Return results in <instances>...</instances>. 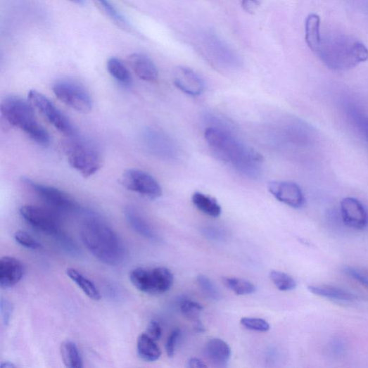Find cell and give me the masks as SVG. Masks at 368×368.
I'll list each match as a JSON object with an SVG mask.
<instances>
[{"label": "cell", "instance_id": "obj_1", "mask_svg": "<svg viewBox=\"0 0 368 368\" xmlns=\"http://www.w3.org/2000/svg\"><path fill=\"white\" fill-rule=\"evenodd\" d=\"M205 137L215 153L230 163L241 174L251 179L260 177L262 156L231 133L220 127H211L206 129Z\"/></svg>", "mask_w": 368, "mask_h": 368}, {"label": "cell", "instance_id": "obj_2", "mask_svg": "<svg viewBox=\"0 0 368 368\" xmlns=\"http://www.w3.org/2000/svg\"><path fill=\"white\" fill-rule=\"evenodd\" d=\"M83 244L100 262L118 265L126 258L125 246L117 232L101 217L90 215L80 229Z\"/></svg>", "mask_w": 368, "mask_h": 368}, {"label": "cell", "instance_id": "obj_3", "mask_svg": "<svg viewBox=\"0 0 368 368\" xmlns=\"http://www.w3.org/2000/svg\"><path fill=\"white\" fill-rule=\"evenodd\" d=\"M331 70H350L368 60V49L361 42L345 35L322 37L315 53Z\"/></svg>", "mask_w": 368, "mask_h": 368}, {"label": "cell", "instance_id": "obj_4", "mask_svg": "<svg viewBox=\"0 0 368 368\" xmlns=\"http://www.w3.org/2000/svg\"><path fill=\"white\" fill-rule=\"evenodd\" d=\"M1 113L11 125L23 131L32 141L43 146L50 144L49 134L37 121L29 100L18 96L6 97L1 104Z\"/></svg>", "mask_w": 368, "mask_h": 368}, {"label": "cell", "instance_id": "obj_5", "mask_svg": "<svg viewBox=\"0 0 368 368\" xmlns=\"http://www.w3.org/2000/svg\"><path fill=\"white\" fill-rule=\"evenodd\" d=\"M67 160L84 178L95 175L103 165V156L97 146L85 139L71 137L65 146Z\"/></svg>", "mask_w": 368, "mask_h": 368}, {"label": "cell", "instance_id": "obj_6", "mask_svg": "<svg viewBox=\"0 0 368 368\" xmlns=\"http://www.w3.org/2000/svg\"><path fill=\"white\" fill-rule=\"evenodd\" d=\"M129 280L140 291L152 295L162 294L171 289L175 277L172 272L164 267H139L132 270Z\"/></svg>", "mask_w": 368, "mask_h": 368}, {"label": "cell", "instance_id": "obj_7", "mask_svg": "<svg viewBox=\"0 0 368 368\" xmlns=\"http://www.w3.org/2000/svg\"><path fill=\"white\" fill-rule=\"evenodd\" d=\"M27 99L33 108L63 135L70 138L77 135L76 129L71 120L43 94L37 90H30Z\"/></svg>", "mask_w": 368, "mask_h": 368}, {"label": "cell", "instance_id": "obj_8", "mask_svg": "<svg viewBox=\"0 0 368 368\" xmlns=\"http://www.w3.org/2000/svg\"><path fill=\"white\" fill-rule=\"evenodd\" d=\"M24 184L49 207L63 212H77L80 207L76 200L68 193L28 178L23 179Z\"/></svg>", "mask_w": 368, "mask_h": 368}, {"label": "cell", "instance_id": "obj_9", "mask_svg": "<svg viewBox=\"0 0 368 368\" xmlns=\"http://www.w3.org/2000/svg\"><path fill=\"white\" fill-rule=\"evenodd\" d=\"M53 91L63 103L77 112L87 113L92 108L91 97L80 83L72 80H61L55 83Z\"/></svg>", "mask_w": 368, "mask_h": 368}, {"label": "cell", "instance_id": "obj_10", "mask_svg": "<svg viewBox=\"0 0 368 368\" xmlns=\"http://www.w3.org/2000/svg\"><path fill=\"white\" fill-rule=\"evenodd\" d=\"M22 218L31 227L56 239L63 231L58 217L49 210L33 205L20 209Z\"/></svg>", "mask_w": 368, "mask_h": 368}, {"label": "cell", "instance_id": "obj_11", "mask_svg": "<svg viewBox=\"0 0 368 368\" xmlns=\"http://www.w3.org/2000/svg\"><path fill=\"white\" fill-rule=\"evenodd\" d=\"M121 183L129 191L150 199H156L162 195L161 186L156 179L140 170L125 171L122 176Z\"/></svg>", "mask_w": 368, "mask_h": 368}, {"label": "cell", "instance_id": "obj_12", "mask_svg": "<svg viewBox=\"0 0 368 368\" xmlns=\"http://www.w3.org/2000/svg\"><path fill=\"white\" fill-rule=\"evenodd\" d=\"M144 144L148 151L164 160L175 159L178 153L174 141L165 133L154 128H147L143 134Z\"/></svg>", "mask_w": 368, "mask_h": 368}, {"label": "cell", "instance_id": "obj_13", "mask_svg": "<svg viewBox=\"0 0 368 368\" xmlns=\"http://www.w3.org/2000/svg\"><path fill=\"white\" fill-rule=\"evenodd\" d=\"M269 191L279 202L295 209L302 208L305 197L302 189L291 182H273L269 185Z\"/></svg>", "mask_w": 368, "mask_h": 368}, {"label": "cell", "instance_id": "obj_14", "mask_svg": "<svg viewBox=\"0 0 368 368\" xmlns=\"http://www.w3.org/2000/svg\"><path fill=\"white\" fill-rule=\"evenodd\" d=\"M341 211L344 223L350 228L363 229L368 224V214L360 201L346 197L341 203Z\"/></svg>", "mask_w": 368, "mask_h": 368}, {"label": "cell", "instance_id": "obj_15", "mask_svg": "<svg viewBox=\"0 0 368 368\" xmlns=\"http://www.w3.org/2000/svg\"><path fill=\"white\" fill-rule=\"evenodd\" d=\"M174 83L184 93L191 96L202 94L205 89L204 80L192 70L184 66L176 69Z\"/></svg>", "mask_w": 368, "mask_h": 368}, {"label": "cell", "instance_id": "obj_16", "mask_svg": "<svg viewBox=\"0 0 368 368\" xmlns=\"http://www.w3.org/2000/svg\"><path fill=\"white\" fill-rule=\"evenodd\" d=\"M24 265L20 260L11 256L0 260V286L9 288L18 284L23 277Z\"/></svg>", "mask_w": 368, "mask_h": 368}, {"label": "cell", "instance_id": "obj_17", "mask_svg": "<svg viewBox=\"0 0 368 368\" xmlns=\"http://www.w3.org/2000/svg\"><path fill=\"white\" fill-rule=\"evenodd\" d=\"M127 60L131 69L141 80L149 82L158 80L157 67L148 56L139 53H132Z\"/></svg>", "mask_w": 368, "mask_h": 368}, {"label": "cell", "instance_id": "obj_18", "mask_svg": "<svg viewBox=\"0 0 368 368\" xmlns=\"http://www.w3.org/2000/svg\"><path fill=\"white\" fill-rule=\"evenodd\" d=\"M125 216L129 225L134 231L148 241L158 242L159 236L152 227L144 220L139 212L133 207H127L125 210Z\"/></svg>", "mask_w": 368, "mask_h": 368}, {"label": "cell", "instance_id": "obj_19", "mask_svg": "<svg viewBox=\"0 0 368 368\" xmlns=\"http://www.w3.org/2000/svg\"><path fill=\"white\" fill-rule=\"evenodd\" d=\"M205 350L208 359L217 366H226L231 355L230 347L220 338L210 340Z\"/></svg>", "mask_w": 368, "mask_h": 368}, {"label": "cell", "instance_id": "obj_20", "mask_svg": "<svg viewBox=\"0 0 368 368\" xmlns=\"http://www.w3.org/2000/svg\"><path fill=\"white\" fill-rule=\"evenodd\" d=\"M309 291L318 296L340 303H351L356 299V296L346 290L329 285H312Z\"/></svg>", "mask_w": 368, "mask_h": 368}, {"label": "cell", "instance_id": "obj_21", "mask_svg": "<svg viewBox=\"0 0 368 368\" xmlns=\"http://www.w3.org/2000/svg\"><path fill=\"white\" fill-rule=\"evenodd\" d=\"M320 26L321 18L317 14L312 13L307 16L305 21V41L314 53L318 49L322 41Z\"/></svg>", "mask_w": 368, "mask_h": 368}, {"label": "cell", "instance_id": "obj_22", "mask_svg": "<svg viewBox=\"0 0 368 368\" xmlns=\"http://www.w3.org/2000/svg\"><path fill=\"white\" fill-rule=\"evenodd\" d=\"M156 342L146 332L141 334L137 341V353L142 360L155 362L160 357L161 350Z\"/></svg>", "mask_w": 368, "mask_h": 368}, {"label": "cell", "instance_id": "obj_23", "mask_svg": "<svg viewBox=\"0 0 368 368\" xmlns=\"http://www.w3.org/2000/svg\"><path fill=\"white\" fill-rule=\"evenodd\" d=\"M192 203L199 211L208 216L218 217L222 213V208L217 201L205 193H194L192 196Z\"/></svg>", "mask_w": 368, "mask_h": 368}, {"label": "cell", "instance_id": "obj_24", "mask_svg": "<svg viewBox=\"0 0 368 368\" xmlns=\"http://www.w3.org/2000/svg\"><path fill=\"white\" fill-rule=\"evenodd\" d=\"M61 357L63 363L68 368H81L83 367V359L80 350L73 341H65L60 347Z\"/></svg>", "mask_w": 368, "mask_h": 368}, {"label": "cell", "instance_id": "obj_25", "mask_svg": "<svg viewBox=\"0 0 368 368\" xmlns=\"http://www.w3.org/2000/svg\"><path fill=\"white\" fill-rule=\"evenodd\" d=\"M66 275L91 299L99 300L102 298L101 293L94 284L75 269H67Z\"/></svg>", "mask_w": 368, "mask_h": 368}, {"label": "cell", "instance_id": "obj_26", "mask_svg": "<svg viewBox=\"0 0 368 368\" xmlns=\"http://www.w3.org/2000/svg\"><path fill=\"white\" fill-rule=\"evenodd\" d=\"M180 310L183 315L194 323V329L198 332H203L205 326L200 320V315L204 308L200 304L189 299H184L180 303Z\"/></svg>", "mask_w": 368, "mask_h": 368}, {"label": "cell", "instance_id": "obj_27", "mask_svg": "<svg viewBox=\"0 0 368 368\" xmlns=\"http://www.w3.org/2000/svg\"><path fill=\"white\" fill-rule=\"evenodd\" d=\"M107 69L110 75L120 84L129 86L132 77L125 64L118 58L112 57L107 62Z\"/></svg>", "mask_w": 368, "mask_h": 368}, {"label": "cell", "instance_id": "obj_28", "mask_svg": "<svg viewBox=\"0 0 368 368\" xmlns=\"http://www.w3.org/2000/svg\"><path fill=\"white\" fill-rule=\"evenodd\" d=\"M97 8L104 13L108 18L113 20L119 27L128 29L129 23L125 17L117 10L110 0H93Z\"/></svg>", "mask_w": 368, "mask_h": 368}, {"label": "cell", "instance_id": "obj_29", "mask_svg": "<svg viewBox=\"0 0 368 368\" xmlns=\"http://www.w3.org/2000/svg\"><path fill=\"white\" fill-rule=\"evenodd\" d=\"M224 285L237 295L244 296L254 293L256 287L249 281L235 278L224 277L222 279Z\"/></svg>", "mask_w": 368, "mask_h": 368}, {"label": "cell", "instance_id": "obj_30", "mask_svg": "<svg viewBox=\"0 0 368 368\" xmlns=\"http://www.w3.org/2000/svg\"><path fill=\"white\" fill-rule=\"evenodd\" d=\"M270 278L277 288L282 291H289L296 288L297 284L295 279L287 274L272 271Z\"/></svg>", "mask_w": 368, "mask_h": 368}, {"label": "cell", "instance_id": "obj_31", "mask_svg": "<svg viewBox=\"0 0 368 368\" xmlns=\"http://www.w3.org/2000/svg\"><path fill=\"white\" fill-rule=\"evenodd\" d=\"M196 281L201 290L207 297L213 300L221 299V294L215 284L206 276L198 275Z\"/></svg>", "mask_w": 368, "mask_h": 368}, {"label": "cell", "instance_id": "obj_32", "mask_svg": "<svg viewBox=\"0 0 368 368\" xmlns=\"http://www.w3.org/2000/svg\"><path fill=\"white\" fill-rule=\"evenodd\" d=\"M15 241L21 246L32 250L42 248V245L30 234L25 231H17L14 235Z\"/></svg>", "mask_w": 368, "mask_h": 368}, {"label": "cell", "instance_id": "obj_33", "mask_svg": "<svg viewBox=\"0 0 368 368\" xmlns=\"http://www.w3.org/2000/svg\"><path fill=\"white\" fill-rule=\"evenodd\" d=\"M349 115L355 125L368 143V118L356 109L350 111Z\"/></svg>", "mask_w": 368, "mask_h": 368}, {"label": "cell", "instance_id": "obj_34", "mask_svg": "<svg viewBox=\"0 0 368 368\" xmlns=\"http://www.w3.org/2000/svg\"><path fill=\"white\" fill-rule=\"evenodd\" d=\"M241 323L246 329L259 332L267 331L271 328L269 322L260 318L244 317Z\"/></svg>", "mask_w": 368, "mask_h": 368}, {"label": "cell", "instance_id": "obj_35", "mask_svg": "<svg viewBox=\"0 0 368 368\" xmlns=\"http://www.w3.org/2000/svg\"><path fill=\"white\" fill-rule=\"evenodd\" d=\"M344 272L355 281L368 288V272L360 267L348 266L345 267Z\"/></svg>", "mask_w": 368, "mask_h": 368}, {"label": "cell", "instance_id": "obj_36", "mask_svg": "<svg viewBox=\"0 0 368 368\" xmlns=\"http://www.w3.org/2000/svg\"><path fill=\"white\" fill-rule=\"evenodd\" d=\"M13 312V306L9 300L2 298L0 300V315L3 323L5 326H8L11 322Z\"/></svg>", "mask_w": 368, "mask_h": 368}, {"label": "cell", "instance_id": "obj_37", "mask_svg": "<svg viewBox=\"0 0 368 368\" xmlns=\"http://www.w3.org/2000/svg\"><path fill=\"white\" fill-rule=\"evenodd\" d=\"M181 330L175 329L170 334L165 344V350L170 357H173L175 355L177 345L181 336Z\"/></svg>", "mask_w": 368, "mask_h": 368}, {"label": "cell", "instance_id": "obj_38", "mask_svg": "<svg viewBox=\"0 0 368 368\" xmlns=\"http://www.w3.org/2000/svg\"><path fill=\"white\" fill-rule=\"evenodd\" d=\"M146 333L152 339L158 341L162 336V329L160 324L156 320H152L148 324Z\"/></svg>", "mask_w": 368, "mask_h": 368}, {"label": "cell", "instance_id": "obj_39", "mask_svg": "<svg viewBox=\"0 0 368 368\" xmlns=\"http://www.w3.org/2000/svg\"><path fill=\"white\" fill-rule=\"evenodd\" d=\"M241 6L248 14H255L260 7L258 0H242Z\"/></svg>", "mask_w": 368, "mask_h": 368}, {"label": "cell", "instance_id": "obj_40", "mask_svg": "<svg viewBox=\"0 0 368 368\" xmlns=\"http://www.w3.org/2000/svg\"><path fill=\"white\" fill-rule=\"evenodd\" d=\"M186 367L189 368H205L208 366L202 360L194 357L188 361Z\"/></svg>", "mask_w": 368, "mask_h": 368}, {"label": "cell", "instance_id": "obj_41", "mask_svg": "<svg viewBox=\"0 0 368 368\" xmlns=\"http://www.w3.org/2000/svg\"><path fill=\"white\" fill-rule=\"evenodd\" d=\"M206 235L210 238L215 240H217L222 237V232L215 228H209L205 230Z\"/></svg>", "mask_w": 368, "mask_h": 368}, {"label": "cell", "instance_id": "obj_42", "mask_svg": "<svg viewBox=\"0 0 368 368\" xmlns=\"http://www.w3.org/2000/svg\"><path fill=\"white\" fill-rule=\"evenodd\" d=\"M0 367L2 368H15L17 367V366L12 362L10 361H5L0 364Z\"/></svg>", "mask_w": 368, "mask_h": 368}, {"label": "cell", "instance_id": "obj_43", "mask_svg": "<svg viewBox=\"0 0 368 368\" xmlns=\"http://www.w3.org/2000/svg\"><path fill=\"white\" fill-rule=\"evenodd\" d=\"M67 1H70L72 4H79V5H81L83 4L84 2V0H67Z\"/></svg>", "mask_w": 368, "mask_h": 368}]
</instances>
